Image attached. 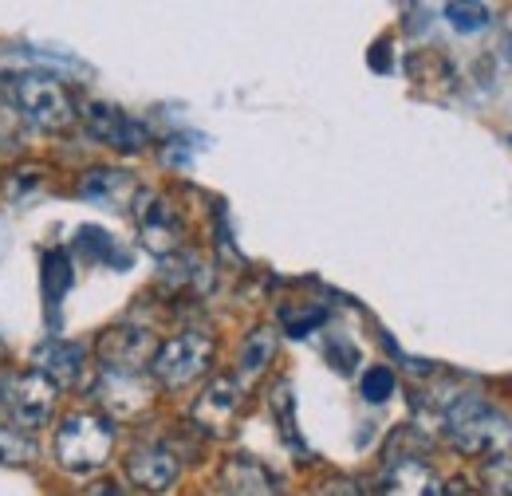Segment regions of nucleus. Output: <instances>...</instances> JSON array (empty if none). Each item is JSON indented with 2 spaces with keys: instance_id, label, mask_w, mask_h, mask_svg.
Instances as JSON below:
<instances>
[{
  "instance_id": "39448f33",
  "label": "nucleus",
  "mask_w": 512,
  "mask_h": 496,
  "mask_svg": "<svg viewBox=\"0 0 512 496\" xmlns=\"http://www.w3.org/2000/svg\"><path fill=\"white\" fill-rule=\"evenodd\" d=\"M209 359H213V339L205 331H182V335H174V339H166L158 347L150 371L162 386L182 390V386H190L193 378L205 374Z\"/></svg>"
},
{
  "instance_id": "f8f14e48",
  "label": "nucleus",
  "mask_w": 512,
  "mask_h": 496,
  "mask_svg": "<svg viewBox=\"0 0 512 496\" xmlns=\"http://www.w3.org/2000/svg\"><path fill=\"white\" fill-rule=\"evenodd\" d=\"M95 398L107 406L111 418H138L154 402V390H150V382L142 374L103 371L99 386H95Z\"/></svg>"
},
{
  "instance_id": "412c9836",
  "label": "nucleus",
  "mask_w": 512,
  "mask_h": 496,
  "mask_svg": "<svg viewBox=\"0 0 512 496\" xmlns=\"http://www.w3.org/2000/svg\"><path fill=\"white\" fill-rule=\"evenodd\" d=\"M394 390H398V378H394L390 367H371L363 374V398L367 402H386Z\"/></svg>"
},
{
  "instance_id": "f3484780",
  "label": "nucleus",
  "mask_w": 512,
  "mask_h": 496,
  "mask_svg": "<svg viewBox=\"0 0 512 496\" xmlns=\"http://www.w3.org/2000/svg\"><path fill=\"white\" fill-rule=\"evenodd\" d=\"M36 461V445L24 434L0 426V465H32Z\"/></svg>"
},
{
  "instance_id": "1a4fd4ad",
  "label": "nucleus",
  "mask_w": 512,
  "mask_h": 496,
  "mask_svg": "<svg viewBox=\"0 0 512 496\" xmlns=\"http://www.w3.org/2000/svg\"><path fill=\"white\" fill-rule=\"evenodd\" d=\"M79 115H83L87 130H91L103 146H115V150H123V154H138V150H146V142H150L146 123H138V119L127 115L123 107H111V103H87Z\"/></svg>"
},
{
  "instance_id": "0eeeda50",
  "label": "nucleus",
  "mask_w": 512,
  "mask_h": 496,
  "mask_svg": "<svg viewBox=\"0 0 512 496\" xmlns=\"http://www.w3.org/2000/svg\"><path fill=\"white\" fill-rule=\"evenodd\" d=\"M241 402H245V386L233 378V374H217L193 402L190 418L201 434L209 437H225L233 430L237 414H241Z\"/></svg>"
},
{
  "instance_id": "5701e85b",
  "label": "nucleus",
  "mask_w": 512,
  "mask_h": 496,
  "mask_svg": "<svg viewBox=\"0 0 512 496\" xmlns=\"http://www.w3.org/2000/svg\"><path fill=\"white\" fill-rule=\"evenodd\" d=\"M320 496H363V489L355 481H327L320 489Z\"/></svg>"
},
{
  "instance_id": "ddd939ff",
  "label": "nucleus",
  "mask_w": 512,
  "mask_h": 496,
  "mask_svg": "<svg viewBox=\"0 0 512 496\" xmlns=\"http://www.w3.org/2000/svg\"><path fill=\"white\" fill-rule=\"evenodd\" d=\"M217 485L225 489V496H280V481L268 473V465H260L256 457H229L217 473Z\"/></svg>"
},
{
  "instance_id": "4be33fe9",
  "label": "nucleus",
  "mask_w": 512,
  "mask_h": 496,
  "mask_svg": "<svg viewBox=\"0 0 512 496\" xmlns=\"http://www.w3.org/2000/svg\"><path fill=\"white\" fill-rule=\"evenodd\" d=\"M280 319H284V331H288V335H308L312 327H320L323 319H327V311H323V308H308V311H300V315H288V311H280Z\"/></svg>"
},
{
  "instance_id": "a878e982",
  "label": "nucleus",
  "mask_w": 512,
  "mask_h": 496,
  "mask_svg": "<svg viewBox=\"0 0 512 496\" xmlns=\"http://www.w3.org/2000/svg\"><path fill=\"white\" fill-rule=\"evenodd\" d=\"M87 496H127V493H123L115 481H99V485H91V489H87Z\"/></svg>"
},
{
  "instance_id": "20e7f679",
  "label": "nucleus",
  "mask_w": 512,
  "mask_h": 496,
  "mask_svg": "<svg viewBox=\"0 0 512 496\" xmlns=\"http://www.w3.org/2000/svg\"><path fill=\"white\" fill-rule=\"evenodd\" d=\"M56 402H60V386L40 371H20L0 386V406L16 430L48 426V418L56 414Z\"/></svg>"
},
{
  "instance_id": "dca6fc26",
  "label": "nucleus",
  "mask_w": 512,
  "mask_h": 496,
  "mask_svg": "<svg viewBox=\"0 0 512 496\" xmlns=\"http://www.w3.org/2000/svg\"><path fill=\"white\" fill-rule=\"evenodd\" d=\"M79 193L87 197V201H127L130 193H134V182H130V174L123 170H91L83 182H79Z\"/></svg>"
},
{
  "instance_id": "4468645a",
  "label": "nucleus",
  "mask_w": 512,
  "mask_h": 496,
  "mask_svg": "<svg viewBox=\"0 0 512 496\" xmlns=\"http://www.w3.org/2000/svg\"><path fill=\"white\" fill-rule=\"evenodd\" d=\"M36 363H40V374H48L56 386H79L83 374H87V351L79 343H48L36 351Z\"/></svg>"
},
{
  "instance_id": "6e6552de",
  "label": "nucleus",
  "mask_w": 512,
  "mask_h": 496,
  "mask_svg": "<svg viewBox=\"0 0 512 496\" xmlns=\"http://www.w3.org/2000/svg\"><path fill=\"white\" fill-rule=\"evenodd\" d=\"M154 355H158V343H154V331H146V327H111L99 339L103 371L142 374L154 363Z\"/></svg>"
},
{
  "instance_id": "f03ea898",
  "label": "nucleus",
  "mask_w": 512,
  "mask_h": 496,
  "mask_svg": "<svg viewBox=\"0 0 512 496\" xmlns=\"http://www.w3.org/2000/svg\"><path fill=\"white\" fill-rule=\"evenodd\" d=\"M4 95H8V103L16 107V115L24 123L52 130V134L67 130V126L75 123V115H79L71 95L64 91V83L44 75V71H16V75H8L4 79Z\"/></svg>"
},
{
  "instance_id": "7ed1b4c3",
  "label": "nucleus",
  "mask_w": 512,
  "mask_h": 496,
  "mask_svg": "<svg viewBox=\"0 0 512 496\" xmlns=\"http://www.w3.org/2000/svg\"><path fill=\"white\" fill-rule=\"evenodd\" d=\"M111 445H115V430H111L107 418H99V414H71V418H64V426L56 430V461L64 465L67 473L87 477V473L107 465Z\"/></svg>"
},
{
  "instance_id": "423d86ee",
  "label": "nucleus",
  "mask_w": 512,
  "mask_h": 496,
  "mask_svg": "<svg viewBox=\"0 0 512 496\" xmlns=\"http://www.w3.org/2000/svg\"><path fill=\"white\" fill-rule=\"evenodd\" d=\"M134 221H138L142 245L150 248L154 256H170L186 241V217L166 193H154V189L138 193L134 197Z\"/></svg>"
},
{
  "instance_id": "b1692460",
  "label": "nucleus",
  "mask_w": 512,
  "mask_h": 496,
  "mask_svg": "<svg viewBox=\"0 0 512 496\" xmlns=\"http://www.w3.org/2000/svg\"><path fill=\"white\" fill-rule=\"evenodd\" d=\"M371 67H375V71H390V44H386V40H379V44L371 48Z\"/></svg>"
},
{
  "instance_id": "9d476101",
  "label": "nucleus",
  "mask_w": 512,
  "mask_h": 496,
  "mask_svg": "<svg viewBox=\"0 0 512 496\" xmlns=\"http://www.w3.org/2000/svg\"><path fill=\"white\" fill-rule=\"evenodd\" d=\"M182 473V461L170 445L162 441H146L127 457V477L142 493H166Z\"/></svg>"
},
{
  "instance_id": "f257e3e1",
  "label": "nucleus",
  "mask_w": 512,
  "mask_h": 496,
  "mask_svg": "<svg viewBox=\"0 0 512 496\" xmlns=\"http://www.w3.org/2000/svg\"><path fill=\"white\" fill-rule=\"evenodd\" d=\"M442 430L469 457H493L512 445V422L505 410L481 394H453L442 406Z\"/></svg>"
},
{
  "instance_id": "6ab92c4d",
  "label": "nucleus",
  "mask_w": 512,
  "mask_h": 496,
  "mask_svg": "<svg viewBox=\"0 0 512 496\" xmlns=\"http://www.w3.org/2000/svg\"><path fill=\"white\" fill-rule=\"evenodd\" d=\"M485 485L493 496H512V457L509 453H493L485 461Z\"/></svg>"
},
{
  "instance_id": "aec40b11",
  "label": "nucleus",
  "mask_w": 512,
  "mask_h": 496,
  "mask_svg": "<svg viewBox=\"0 0 512 496\" xmlns=\"http://www.w3.org/2000/svg\"><path fill=\"white\" fill-rule=\"evenodd\" d=\"M71 284V268H67V256L64 252H52L44 260V288H48V300L60 304V292Z\"/></svg>"
},
{
  "instance_id": "9b49d317",
  "label": "nucleus",
  "mask_w": 512,
  "mask_h": 496,
  "mask_svg": "<svg viewBox=\"0 0 512 496\" xmlns=\"http://www.w3.org/2000/svg\"><path fill=\"white\" fill-rule=\"evenodd\" d=\"M379 496H442V481L422 457L402 453L386 461L383 477H379Z\"/></svg>"
},
{
  "instance_id": "2eb2a0df",
  "label": "nucleus",
  "mask_w": 512,
  "mask_h": 496,
  "mask_svg": "<svg viewBox=\"0 0 512 496\" xmlns=\"http://www.w3.org/2000/svg\"><path fill=\"white\" fill-rule=\"evenodd\" d=\"M272 355H276V335L268 331V327H256L249 331V339L241 343V359H237V371H241V386L245 382H253L260 374L268 371V363H272Z\"/></svg>"
},
{
  "instance_id": "393cba45",
  "label": "nucleus",
  "mask_w": 512,
  "mask_h": 496,
  "mask_svg": "<svg viewBox=\"0 0 512 496\" xmlns=\"http://www.w3.org/2000/svg\"><path fill=\"white\" fill-rule=\"evenodd\" d=\"M442 496H481V493H477V489H473L465 477H453L449 485H442Z\"/></svg>"
},
{
  "instance_id": "a211bd4d",
  "label": "nucleus",
  "mask_w": 512,
  "mask_h": 496,
  "mask_svg": "<svg viewBox=\"0 0 512 496\" xmlns=\"http://www.w3.org/2000/svg\"><path fill=\"white\" fill-rule=\"evenodd\" d=\"M446 20L457 32H481V28H489L493 12L485 4H446Z\"/></svg>"
}]
</instances>
